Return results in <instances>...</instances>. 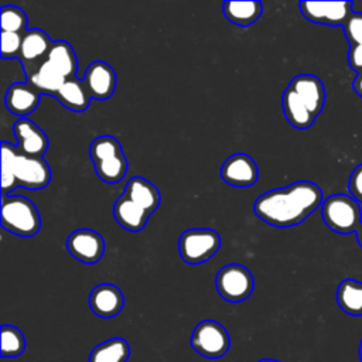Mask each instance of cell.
<instances>
[{
  "mask_svg": "<svg viewBox=\"0 0 362 362\" xmlns=\"http://www.w3.org/2000/svg\"><path fill=\"white\" fill-rule=\"evenodd\" d=\"M301 14L314 24L342 25L352 16V1H300Z\"/></svg>",
  "mask_w": 362,
  "mask_h": 362,
  "instance_id": "10",
  "label": "cell"
},
{
  "mask_svg": "<svg viewBox=\"0 0 362 362\" xmlns=\"http://www.w3.org/2000/svg\"><path fill=\"white\" fill-rule=\"evenodd\" d=\"M222 11L232 24L249 27L262 16L263 6L260 1H225Z\"/></svg>",
  "mask_w": 362,
  "mask_h": 362,
  "instance_id": "23",
  "label": "cell"
},
{
  "mask_svg": "<svg viewBox=\"0 0 362 362\" xmlns=\"http://www.w3.org/2000/svg\"><path fill=\"white\" fill-rule=\"evenodd\" d=\"M0 41H1L0 48H1V58L3 59L18 58V54H20V49H21L23 34L1 31Z\"/></svg>",
  "mask_w": 362,
  "mask_h": 362,
  "instance_id": "29",
  "label": "cell"
},
{
  "mask_svg": "<svg viewBox=\"0 0 362 362\" xmlns=\"http://www.w3.org/2000/svg\"><path fill=\"white\" fill-rule=\"evenodd\" d=\"M342 28L351 45L362 44V13H352Z\"/></svg>",
  "mask_w": 362,
  "mask_h": 362,
  "instance_id": "30",
  "label": "cell"
},
{
  "mask_svg": "<svg viewBox=\"0 0 362 362\" xmlns=\"http://www.w3.org/2000/svg\"><path fill=\"white\" fill-rule=\"evenodd\" d=\"M322 201V189L315 182L300 180L266 191L256 198L253 211L259 219L274 228H291L321 208Z\"/></svg>",
  "mask_w": 362,
  "mask_h": 362,
  "instance_id": "1",
  "label": "cell"
},
{
  "mask_svg": "<svg viewBox=\"0 0 362 362\" xmlns=\"http://www.w3.org/2000/svg\"><path fill=\"white\" fill-rule=\"evenodd\" d=\"M215 286L223 300L240 303L253 293L255 280L247 267L239 263H230L221 267L215 279Z\"/></svg>",
  "mask_w": 362,
  "mask_h": 362,
  "instance_id": "8",
  "label": "cell"
},
{
  "mask_svg": "<svg viewBox=\"0 0 362 362\" xmlns=\"http://www.w3.org/2000/svg\"><path fill=\"white\" fill-rule=\"evenodd\" d=\"M257 177L259 170L255 160L245 153L229 156L221 165V178L232 187H250Z\"/></svg>",
  "mask_w": 362,
  "mask_h": 362,
  "instance_id": "12",
  "label": "cell"
},
{
  "mask_svg": "<svg viewBox=\"0 0 362 362\" xmlns=\"http://www.w3.org/2000/svg\"><path fill=\"white\" fill-rule=\"evenodd\" d=\"M355 235H356V240H358V243H359V245H361V247H362V223H361V225H359V228L356 229Z\"/></svg>",
  "mask_w": 362,
  "mask_h": 362,
  "instance_id": "34",
  "label": "cell"
},
{
  "mask_svg": "<svg viewBox=\"0 0 362 362\" xmlns=\"http://www.w3.org/2000/svg\"><path fill=\"white\" fill-rule=\"evenodd\" d=\"M348 62L352 71L358 74L362 72V44L351 45L348 52Z\"/></svg>",
  "mask_w": 362,
  "mask_h": 362,
  "instance_id": "32",
  "label": "cell"
},
{
  "mask_svg": "<svg viewBox=\"0 0 362 362\" xmlns=\"http://www.w3.org/2000/svg\"><path fill=\"white\" fill-rule=\"evenodd\" d=\"M58 102L72 112H83L90 103V95L82 79L71 78L57 92Z\"/></svg>",
  "mask_w": 362,
  "mask_h": 362,
  "instance_id": "21",
  "label": "cell"
},
{
  "mask_svg": "<svg viewBox=\"0 0 362 362\" xmlns=\"http://www.w3.org/2000/svg\"><path fill=\"white\" fill-rule=\"evenodd\" d=\"M281 106H283V112L287 122L294 129L305 130L311 127L314 120L317 119L290 86H287L286 90L283 92Z\"/></svg>",
  "mask_w": 362,
  "mask_h": 362,
  "instance_id": "20",
  "label": "cell"
},
{
  "mask_svg": "<svg viewBox=\"0 0 362 362\" xmlns=\"http://www.w3.org/2000/svg\"><path fill=\"white\" fill-rule=\"evenodd\" d=\"M92 99H109L116 89V72L105 61H95L88 65L82 78Z\"/></svg>",
  "mask_w": 362,
  "mask_h": 362,
  "instance_id": "13",
  "label": "cell"
},
{
  "mask_svg": "<svg viewBox=\"0 0 362 362\" xmlns=\"http://www.w3.org/2000/svg\"><path fill=\"white\" fill-rule=\"evenodd\" d=\"M189 342L192 349L206 359L222 358L230 346V338L226 328L214 320L198 322L192 331Z\"/></svg>",
  "mask_w": 362,
  "mask_h": 362,
  "instance_id": "7",
  "label": "cell"
},
{
  "mask_svg": "<svg viewBox=\"0 0 362 362\" xmlns=\"http://www.w3.org/2000/svg\"><path fill=\"white\" fill-rule=\"evenodd\" d=\"M47 61L52 66H55L66 79L75 78L78 61H76L75 51L68 41H64V40L54 41L52 48L47 57Z\"/></svg>",
  "mask_w": 362,
  "mask_h": 362,
  "instance_id": "25",
  "label": "cell"
},
{
  "mask_svg": "<svg viewBox=\"0 0 362 362\" xmlns=\"http://www.w3.org/2000/svg\"><path fill=\"white\" fill-rule=\"evenodd\" d=\"M17 139V151L28 157H42L48 150L47 134L30 119L20 117L13 126Z\"/></svg>",
  "mask_w": 362,
  "mask_h": 362,
  "instance_id": "14",
  "label": "cell"
},
{
  "mask_svg": "<svg viewBox=\"0 0 362 362\" xmlns=\"http://www.w3.org/2000/svg\"><path fill=\"white\" fill-rule=\"evenodd\" d=\"M54 41L40 28H30L23 34L18 61L24 69L25 78L33 75L47 59Z\"/></svg>",
  "mask_w": 362,
  "mask_h": 362,
  "instance_id": "9",
  "label": "cell"
},
{
  "mask_svg": "<svg viewBox=\"0 0 362 362\" xmlns=\"http://www.w3.org/2000/svg\"><path fill=\"white\" fill-rule=\"evenodd\" d=\"M113 216L123 229L139 232L146 226L150 214L123 194L113 204Z\"/></svg>",
  "mask_w": 362,
  "mask_h": 362,
  "instance_id": "18",
  "label": "cell"
},
{
  "mask_svg": "<svg viewBox=\"0 0 362 362\" xmlns=\"http://www.w3.org/2000/svg\"><path fill=\"white\" fill-rule=\"evenodd\" d=\"M88 304L95 315L100 318H113L122 311L124 305V297L120 288L115 284L102 283L90 291Z\"/></svg>",
  "mask_w": 362,
  "mask_h": 362,
  "instance_id": "15",
  "label": "cell"
},
{
  "mask_svg": "<svg viewBox=\"0 0 362 362\" xmlns=\"http://www.w3.org/2000/svg\"><path fill=\"white\" fill-rule=\"evenodd\" d=\"M288 86L298 95L310 112L317 117L325 105V88L322 81L311 74L296 75Z\"/></svg>",
  "mask_w": 362,
  "mask_h": 362,
  "instance_id": "16",
  "label": "cell"
},
{
  "mask_svg": "<svg viewBox=\"0 0 362 362\" xmlns=\"http://www.w3.org/2000/svg\"><path fill=\"white\" fill-rule=\"evenodd\" d=\"M51 181V168L42 157L20 154L16 146L1 141V197H7L17 187L41 189Z\"/></svg>",
  "mask_w": 362,
  "mask_h": 362,
  "instance_id": "2",
  "label": "cell"
},
{
  "mask_svg": "<svg viewBox=\"0 0 362 362\" xmlns=\"http://www.w3.org/2000/svg\"><path fill=\"white\" fill-rule=\"evenodd\" d=\"M66 81L68 79L47 59L33 75L25 78V82L34 86L41 95H49L54 98Z\"/></svg>",
  "mask_w": 362,
  "mask_h": 362,
  "instance_id": "22",
  "label": "cell"
},
{
  "mask_svg": "<svg viewBox=\"0 0 362 362\" xmlns=\"http://www.w3.org/2000/svg\"><path fill=\"white\" fill-rule=\"evenodd\" d=\"M221 247V236L211 228H192L178 238V253L188 264L208 262Z\"/></svg>",
  "mask_w": 362,
  "mask_h": 362,
  "instance_id": "6",
  "label": "cell"
},
{
  "mask_svg": "<svg viewBox=\"0 0 362 362\" xmlns=\"http://www.w3.org/2000/svg\"><path fill=\"white\" fill-rule=\"evenodd\" d=\"M68 252L85 264L98 263L105 253V239L93 229L81 228L74 230L65 242Z\"/></svg>",
  "mask_w": 362,
  "mask_h": 362,
  "instance_id": "11",
  "label": "cell"
},
{
  "mask_svg": "<svg viewBox=\"0 0 362 362\" xmlns=\"http://www.w3.org/2000/svg\"><path fill=\"white\" fill-rule=\"evenodd\" d=\"M89 157L98 177L107 184L122 181L127 173V158L119 140L110 134L99 136L90 143Z\"/></svg>",
  "mask_w": 362,
  "mask_h": 362,
  "instance_id": "3",
  "label": "cell"
},
{
  "mask_svg": "<svg viewBox=\"0 0 362 362\" xmlns=\"http://www.w3.org/2000/svg\"><path fill=\"white\" fill-rule=\"evenodd\" d=\"M1 226L17 236H34L41 228V218L33 201L23 195L1 197Z\"/></svg>",
  "mask_w": 362,
  "mask_h": 362,
  "instance_id": "4",
  "label": "cell"
},
{
  "mask_svg": "<svg viewBox=\"0 0 362 362\" xmlns=\"http://www.w3.org/2000/svg\"><path fill=\"white\" fill-rule=\"evenodd\" d=\"M124 195H127L133 202L146 209L150 215L158 208L161 202V195L157 187L143 177H132L124 188Z\"/></svg>",
  "mask_w": 362,
  "mask_h": 362,
  "instance_id": "19",
  "label": "cell"
},
{
  "mask_svg": "<svg viewBox=\"0 0 362 362\" xmlns=\"http://www.w3.org/2000/svg\"><path fill=\"white\" fill-rule=\"evenodd\" d=\"M337 303L339 308L352 317H362V281L345 279L337 288Z\"/></svg>",
  "mask_w": 362,
  "mask_h": 362,
  "instance_id": "24",
  "label": "cell"
},
{
  "mask_svg": "<svg viewBox=\"0 0 362 362\" xmlns=\"http://www.w3.org/2000/svg\"><path fill=\"white\" fill-rule=\"evenodd\" d=\"M130 356V346L123 338H110L96 345L88 362H127Z\"/></svg>",
  "mask_w": 362,
  "mask_h": 362,
  "instance_id": "26",
  "label": "cell"
},
{
  "mask_svg": "<svg viewBox=\"0 0 362 362\" xmlns=\"http://www.w3.org/2000/svg\"><path fill=\"white\" fill-rule=\"evenodd\" d=\"M40 98L41 93L28 82H16L6 90L4 103L10 113L25 117L37 109Z\"/></svg>",
  "mask_w": 362,
  "mask_h": 362,
  "instance_id": "17",
  "label": "cell"
},
{
  "mask_svg": "<svg viewBox=\"0 0 362 362\" xmlns=\"http://www.w3.org/2000/svg\"><path fill=\"white\" fill-rule=\"evenodd\" d=\"M352 89L355 90V93H356L358 96L362 98V72L355 76V79H354V82H352Z\"/></svg>",
  "mask_w": 362,
  "mask_h": 362,
  "instance_id": "33",
  "label": "cell"
},
{
  "mask_svg": "<svg viewBox=\"0 0 362 362\" xmlns=\"http://www.w3.org/2000/svg\"><path fill=\"white\" fill-rule=\"evenodd\" d=\"M359 359L362 362V339H361V344H359Z\"/></svg>",
  "mask_w": 362,
  "mask_h": 362,
  "instance_id": "36",
  "label": "cell"
},
{
  "mask_svg": "<svg viewBox=\"0 0 362 362\" xmlns=\"http://www.w3.org/2000/svg\"><path fill=\"white\" fill-rule=\"evenodd\" d=\"M25 349V338L14 325H1V356L16 358Z\"/></svg>",
  "mask_w": 362,
  "mask_h": 362,
  "instance_id": "27",
  "label": "cell"
},
{
  "mask_svg": "<svg viewBox=\"0 0 362 362\" xmlns=\"http://www.w3.org/2000/svg\"><path fill=\"white\" fill-rule=\"evenodd\" d=\"M257 362H280V361H276V359H270V358H263V359H260V361H257Z\"/></svg>",
  "mask_w": 362,
  "mask_h": 362,
  "instance_id": "35",
  "label": "cell"
},
{
  "mask_svg": "<svg viewBox=\"0 0 362 362\" xmlns=\"http://www.w3.org/2000/svg\"><path fill=\"white\" fill-rule=\"evenodd\" d=\"M321 218L334 232L348 235L356 232L362 223L359 202L346 194H334L322 201Z\"/></svg>",
  "mask_w": 362,
  "mask_h": 362,
  "instance_id": "5",
  "label": "cell"
},
{
  "mask_svg": "<svg viewBox=\"0 0 362 362\" xmlns=\"http://www.w3.org/2000/svg\"><path fill=\"white\" fill-rule=\"evenodd\" d=\"M348 189L351 192V197L355 198L359 204H362V164L356 165L351 173Z\"/></svg>",
  "mask_w": 362,
  "mask_h": 362,
  "instance_id": "31",
  "label": "cell"
},
{
  "mask_svg": "<svg viewBox=\"0 0 362 362\" xmlns=\"http://www.w3.org/2000/svg\"><path fill=\"white\" fill-rule=\"evenodd\" d=\"M1 20L0 27L4 33H17L24 34L27 28V16L17 6H3L1 7Z\"/></svg>",
  "mask_w": 362,
  "mask_h": 362,
  "instance_id": "28",
  "label": "cell"
}]
</instances>
